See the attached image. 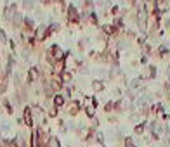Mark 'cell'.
<instances>
[{"instance_id": "1", "label": "cell", "mask_w": 170, "mask_h": 147, "mask_svg": "<svg viewBox=\"0 0 170 147\" xmlns=\"http://www.w3.org/2000/svg\"><path fill=\"white\" fill-rule=\"evenodd\" d=\"M23 123L28 126V128H31L33 126V111L30 106H26L24 109H23Z\"/></svg>"}, {"instance_id": "2", "label": "cell", "mask_w": 170, "mask_h": 147, "mask_svg": "<svg viewBox=\"0 0 170 147\" xmlns=\"http://www.w3.org/2000/svg\"><path fill=\"white\" fill-rule=\"evenodd\" d=\"M80 107H82V106H80L78 100H71V102L68 104V114L69 116H76L78 114V111H80Z\"/></svg>"}, {"instance_id": "3", "label": "cell", "mask_w": 170, "mask_h": 147, "mask_svg": "<svg viewBox=\"0 0 170 147\" xmlns=\"http://www.w3.org/2000/svg\"><path fill=\"white\" fill-rule=\"evenodd\" d=\"M16 11H17L16 4L7 5V7H6V12H4V17H6V19H9V21H12V17L16 16Z\"/></svg>"}, {"instance_id": "4", "label": "cell", "mask_w": 170, "mask_h": 147, "mask_svg": "<svg viewBox=\"0 0 170 147\" xmlns=\"http://www.w3.org/2000/svg\"><path fill=\"white\" fill-rule=\"evenodd\" d=\"M40 78V73H38V68H31L28 71V83H35L37 80Z\"/></svg>"}, {"instance_id": "5", "label": "cell", "mask_w": 170, "mask_h": 147, "mask_svg": "<svg viewBox=\"0 0 170 147\" xmlns=\"http://www.w3.org/2000/svg\"><path fill=\"white\" fill-rule=\"evenodd\" d=\"M52 104L59 109V107H63V106L66 104V99L63 97V94H56V95L52 97Z\"/></svg>"}, {"instance_id": "6", "label": "cell", "mask_w": 170, "mask_h": 147, "mask_svg": "<svg viewBox=\"0 0 170 147\" xmlns=\"http://www.w3.org/2000/svg\"><path fill=\"white\" fill-rule=\"evenodd\" d=\"M68 17L69 21H78V12H76V9H75V5H69L68 7Z\"/></svg>"}, {"instance_id": "7", "label": "cell", "mask_w": 170, "mask_h": 147, "mask_svg": "<svg viewBox=\"0 0 170 147\" xmlns=\"http://www.w3.org/2000/svg\"><path fill=\"white\" fill-rule=\"evenodd\" d=\"M137 23L141 30H146V11H141L137 16Z\"/></svg>"}, {"instance_id": "8", "label": "cell", "mask_w": 170, "mask_h": 147, "mask_svg": "<svg viewBox=\"0 0 170 147\" xmlns=\"http://www.w3.org/2000/svg\"><path fill=\"white\" fill-rule=\"evenodd\" d=\"M45 147H61V142H59L57 137L50 135V137H49V142H47V145H45Z\"/></svg>"}, {"instance_id": "9", "label": "cell", "mask_w": 170, "mask_h": 147, "mask_svg": "<svg viewBox=\"0 0 170 147\" xmlns=\"http://www.w3.org/2000/svg\"><path fill=\"white\" fill-rule=\"evenodd\" d=\"M59 78H61V81H63V83H68V81H71V78H73V74L69 73V71H66V69H64L63 73L59 74Z\"/></svg>"}, {"instance_id": "10", "label": "cell", "mask_w": 170, "mask_h": 147, "mask_svg": "<svg viewBox=\"0 0 170 147\" xmlns=\"http://www.w3.org/2000/svg\"><path fill=\"white\" fill-rule=\"evenodd\" d=\"M92 88H94V92H101V90H104V83L101 80H94L92 81Z\"/></svg>"}, {"instance_id": "11", "label": "cell", "mask_w": 170, "mask_h": 147, "mask_svg": "<svg viewBox=\"0 0 170 147\" xmlns=\"http://www.w3.org/2000/svg\"><path fill=\"white\" fill-rule=\"evenodd\" d=\"M134 131H135V135H142L144 131H146V123H139V125H135Z\"/></svg>"}, {"instance_id": "12", "label": "cell", "mask_w": 170, "mask_h": 147, "mask_svg": "<svg viewBox=\"0 0 170 147\" xmlns=\"http://www.w3.org/2000/svg\"><path fill=\"white\" fill-rule=\"evenodd\" d=\"M85 113H87V116L92 120V118L96 116V107H94V106H87V107H85Z\"/></svg>"}, {"instance_id": "13", "label": "cell", "mask_w": 170, "mask_h": 147, "mask_svg": "<svg viewBox=\"0 0 170 147\" xmlns=\"http://www.w3.org/2000/svg\"><path fill=\"white\" fill-rule=\"evenodd\" d=\"M123 145H125V147H135V142H134L132 137H127V138L123 140Z\"/></svg>"}, {"instance_id": "14", "label": "cell", "mask_w": 170, "mask_h": 147, "mask_svg": "<svg viewBox=\"0 0 170 147\" xmlns=\"http://www.w3.org/2000/svg\"><path fill=\"white\" fill-rule=\"evenodd\" d=\"M57 111H59V109L52 104V107L49 109V116H50V118H57Z\"/></svg>"}, {"instance_id": "15", "label": "cell", "mask_w": 170, "mask_h": 147, "mask_svg": "<svg viewBox=\"0 0 170 147\" xmlns=\"http://www.w3.org/2000/svg\"><path fill=\"white\" fill-rule=\"evenodd\" d=\"M7 42V35L6 31H0V43H6Z\"/></svg>"}]
</instances>
